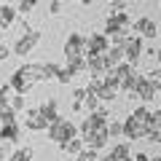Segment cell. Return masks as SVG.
Returning a JSON list of instances; mask_svg holds the SVG:
<instances>
[{
	"label": "cell",
	"instance_id": "obj_37",
	"mask_svg": "<svg viewBox=\"0 0 161 161\" xmlns=\"http://www.w3.org/2000/svg\"><path fill=\"white\" fill-rule=\"evenodd\" d=\"M8 108V97H3V94H0V110H6Z\"/></svg>",
	"mask_w": 161,
	"mask_h": 161
},
{
	"label": "cell",
	"instance_id": "obj_35",
	"mask_svg": "<svg viewBox=\"0 0 161 161\" xmlns=\"http://www.w3.org/2000/svg\"><path fill=\"white\" fill-rule=\"evenodd\" d=\"M132 161H150V156H148V153H134Z\"/></svg>",
	"mask_w": 161,
	"mask_h": 161
},
{
	"label": "cell",
	"instance_id": "obj_19",
	"mask_svg": "<svg viewBox=\"0 0 161 161\" xmlns=\"http://www.w3.org/2000/svg\"><path fill=\"white\" fill-rule=\"evenodd\" d=\"M108 158L110 161H132V150H129V145H113Z\"/></svg>",
	"mask_w": 161,
	"mask_h": 161
},
{
	"label": "cell",
	"instance_id": "obj_7",
	"mask_svg": "<svg viewBox=\"0 0 161 161\" xmlns=\"http://www.w3.org/2000/svg\"><path fill=\"white\" fill-rule=\"evenodd\" d=\"M8 86H11V92H14V94H27L30 89L35 86V80L30 78V75L24 73L22 67H19V70H14V75L8 78Z\"/></svg>",
	"mask_w": 161,
	"mask_h": 161
},
{
	"label": "cell",
	"instance_id": "obj_41",
	"mask_svg": "<svg viewBox=\"0 0 161 161\" xmlns=\"http://www.w3.org/2000/svg\"><path fill=\"white\" fill-rule=\"evenodd\" d=\"M78 3H80V0H78Z\"/></svg>",
	"mask_w": 161,
	"mask_h": 161
},
{
	"label": "cell",
	"instance_id": "obj_16",
	"mask_svg": "<svg viewBox=\"0 0 161 161\" xmlns=\"http://www.w3.org/2000/svg\"><path fill=\"white\" fill-rule=\"evenodd\" d=\"M89 73L92 75H105V73H110V64H108V59H105V54L102 57H97V54H89Z\"/></svg>",
	"mask_w": 161,
	"mask_h": 161
},
{
	"label": "cell",
	"instance_id": "obj_8",
	"mask_svg": "<svg viewBox=\"0 0 161 161\" xmlns=\"http://www.w3.org/2000/svg\"><path fill=\"white\" fill-rule=\"evenodd\" d=\"M24 126H27V132H46L48 121H46V115L40 113V108H30L24 113Z\"/></svg>",
	"mask_w": 161,
	"mask_h": 161
},
{
	"label": "cell",
	"instance_id": "obj_23",
	"mask_svg": "<svg viewBox=\"0 0 161 161\" xmlns=\"http://www.w3.org/2000/svg\"><path fill=\"white\" fill-rule=\"evenodd\" d=\"M67 67L73 70L75 75L78 73H89V59L83 57V59H67Z\"/></svg>",
	"mask_w": 161,
	"mask_h": 161
},
{
	"label": "cell",
	"instance_id": "obj_25",
	"mask_svg": "<svg viewBox=\"0 0 161 161\" xmlns=\"http://www.w3.org/2000/svg\"><path fill=\"white\" fill-rule=\"evenodd\" d=\"M8 105H11L16 113H22V110L27 108V94H14V97H8Z\"/></svg>",
	"mask_w": 161,
	"mask_h": 161
},
{
	"label": "cell",
	"instance_id": "obj_5",
	"mask_svg": "<svg viewBox=\"0 0 161 161\" xmlns=\"http://www.w3.org/2000/svg\"><path fill=\"white\" fill-rule=\"evenodd\" d=\"M142 51H145V38H140V35H129L126 43H124V57H126V62L137 64L140 59H142Z\"/></svg>",
	"mask_w": 161,
	"mask_h": 161
},
{
	"label": "cell",
	"instance_id": "obj_11",
	"mask_svg": "<svg viewBox=\"0 0 161 161\" xmlns=\"http://www.w3.org/2000/svg\"><path fill=\"white\" fill-rule=\"evenodd\" d=\"M83 142H86V148H94V150H102L105 145L110 142V134H108V126L105 129H97V132H92L89 137H83Z\"/></svg>",
	"mask_w": 161,
	"mask_h": 161
},
{
	"label": "cell",
	"instance_id": "obj_30",
	"mask_svg": "<svg viewBox=\"0 0 161 161\" xmlns=\"http://www.w3.org/2000/svg\"><path fill=\"white\" fill-rule=\"evenodd\" d=\"M62 8H64L62 0H51V3H48V14H51V16H59V14H62Z\"/></svg>",
	"mask_w": 161,
	"mask_h": 161
},
{
	"label": "cell",
	"instance_id": "obj_26",
	"mask_svg": "<svg viewBox=\"0 0 161 161\" xmlns=\"http://www.w3.org/2000/svg\"><path fill=\"white\" fill-rule=\"evenodd\" d=\"M73 78H75V73L67 67V64H64V67H59V73H57V83H64V86H67Z\"/></svg>",
	"mask_w": 161,
	"mask_h": 161
},
{
	"label": "cell",
	"instance_id": "obj_28",
	"mask_svg": "<svg viewBox=\"0 0 161 161\" xmlns=\"http://www.w3.org/2000/svg\"><path fill=\"white\" fill-rule=\"evenodd\" d=\"M148 80L156 86V92H161V64H158V67H153V70L148 73Z\"/></svg>",
	"mask_w": 161,
	"mask_h": 161
},
{
	"label": "cell",
	"instance_id": "obj_36",
	"mask_svg": "<svg viewBox=\"0 0 161 161\" xmlns=\"http://www.w3.org/2000/svg\"><path fill=\"white\" fill-rule=\"evenodd\" d=\"M8 92H11V86H8V80H6V83H0V94H3V97H8Z\"/></svg>",
	"mask_w": 161,
	"mask_h": 161
},
{
	"label": "cell",
	"instance_id": "obj_27",
	"mask_svg": "<svg viewBox=\"0 0 161 161\" xmlns=\"http://www.w3.org/2000/svg\"><path fill=\"white\" fill-rule=\"evenodd\" d=\"M108 134L110 137H124V121H108Z\"/></svg>",
	"mask_w": 161,
	"mask_h": 161
},
{
	"label": "cell",
	"instance_id": "obj_29",
	"mask_svg": "<svg viewBox=\"0 0 161 161\" xmlns=\"http://www.w3.org/2000/svg\"><path fill=\"white\" fill-rule=\"evenodd\" d=\"M35 6H38V0H19V3H16V11L19 14H30Z\"/></svg>",
	"mask_w": 161,
	"mask_h": 161
},
{
	"label": "cell",
	"instance_id": "obj_22",
	"mask_svg": "<svg viewBox=\"0 0 161 161\" xmlns=\"http://www.w3.org/2000/svg\"><path fill=\"white\" fill-rule=\"evenodd\" d=\"M99 105H102V99L97 97V92L86 89V99H83V108H86L89 113H94V110H99Z\"/></svg>",
	"mask_w": 161,
	"mask_h": 161
},
{
	"label": "cell",
	"instance_id": "obj_24",
	"mask_svg": "<svg viewBox=\"0 0 161 161\" xmlns=\"http://www.w3.org/2000/svg\"><path fill=\"white\" fill-rule=\"evenodd\" d=\"M16 115H19V113L11 108V105H8L6 110H0V126H6V124H19V121H16Z\"/></svg>",
	"mask_w": 161,
	"mask_h": 161
},
{
	"label": "cell",
	"instance_id": "obj_20",
	"mask_svg": "<svg viewBox=\"0 0 161 161\" xmlns=\"http://www.w3.org/2000/svg\"><path fill=\"white\" fill-rule=\"evenodd\" d=\"M105 59H108L110 70H113L115 64H121V62H126V57H124V46H110V51L105 54Z\"/></svg>",
	"mask_w": 161,
	"mask_h": 161
},
{
	"label": "cell",
	"instance_id": "obj_32",
	"mask_svg": "<svg viewBox=\"0 0 161 161\" xmlns=\"http://www.w3.org/2000/svg\"><path fill=\"white\" fill-rule=\"evenodd\" d=\"M11 54H14V46H6V43H0V62H6Z\"/></svg>",
	"mask_w": 161,
	"mask_h": 161
},
{
	"label": "cell",
	"instance_id": "obj_9",
	"mask_svg": "<svg viewBox=\"0 0 161 161\" xmlns=\"http://www.w3.org/2000/svg\"><path fill=\"white\" fill-rule=\"evenodd\" d=\"M132 32L140 35V38H156V35H158V27H156V22L150 16H140V19H134Z\"/></svg>",
	"mask_w": 161,
	"mask_h": 161
},
{
	"label": "cell",
	"instance_id": "obj_31",
	"mask_svg": "<svg viewBox=\"0 0 161 161\" xmlns=\"http://www.w3.org/2000/svg\"><path fill=\"white\" fill-rule=\"evenodd\" d=\"M59 67H62V64H57V62H46V73H48V80H57V73H59Z\"/></svg>",
	"mask_w": 161,
	"mask_h": 161
},
{
	"label": "cell",
	"instance_id": "obj_42",
	"mask_svg": "<svg viewBox=\"0 0 161 161\" xmlns=\"http://www.w3.org/2000/svg\"><path fill=\"white\" fill-rule=\"evenodd\" d=\"M158 3H161V0H158Z\"/></svg>",
	"mask_w": 161,
	"mask_h": 161
},
{
	"label": "cell",
	"instance_id": "obj_6",
	"mask_svg": "<svg viewBox=\"0 0 161 161\" xmlns=\"http://www.w3.org/2000/svg\"><path fill=\"white\" fill-rule=\"evenodd\" d=\"M110 51V38L105 32H92L86 38V57L89 54H97V57H102V54Z\"/></svg>",
	"mask_w": 161,
	"mask_h": 161
},
{
	"label": "cell",
	"instance_id": "obj_34",
	"mask_svg": "<svg viewBox=\"0 0 161 161\" xmlns=\"http://www.w3.org/2000/svg\"><path fill=\"white\" fill-rule=\"evenodd\" d=\"M110 8L113 11H126V0H110Z\"/></svg>",
	"mask_w": 161,
	"mask_h": 161
},
{
	"label": "cell",
	"instance_id": "obj_1",
	"mask_svg": "<svg viewBox=\"0 0 161 161\" xmlns=\"http://www.w3.org/2000/svg\"><path fill=\"white\" fill-rule=\"evenodd\" d=\"M46 134H48V140H51L54 145H62V142H67V140L78 137V124H73V121H67V118H57L51 126L46 129Z\"/></svg>",
	"mask_w": 161,
	"mask_h": 161
},
{
	"label": "cell",
	"instance_id": "obj_17",
	"mask_svg": "<svg viewBox=\"0 0 161 161\" xmlns=\"http://www.w3.org/2000/svg\"><path fill=\"white\" fill-rule=\"evenodd\" d=\"M86 148V142H83V137H73V140H67V142H62L59 145V150H62V153H67V156H78L80 150Z\"/></svg>",
	"mask_w": 161,
	"mask_h": 161
},
{
	"label": "cell",
	"instance_id": "obj_15",
	"mask_svg": "<svg viewBox=\"0 0 161 161\" xmlns=\"http://www.w3.org/2000/svg\"><path fill=\"white\" fill-rule=\"evenodd\" d=\"M22 70L30 75V78L38 83V80H48V73H46V62H30V64H22Z\"/></svg>",
	"mask_w": 161,
	"mask_h": 161
},
{
	"label": "cell",
	"instance_id": "obj_38",
	"mask_svg": "<svg viewBox=\"0 0 161 161\" xmlns=\"http://www.w3.org/2000/svg\"><path fill=\"white\" fill-rule=\"evenodd\" d=\"M150 161H161V156H156V158H150Z\"/></svg>",
	"mask_w": 161,
	"mask_h": 161
},
{
	"label": "cell",
	"instance_id": "obj_40",
	"mask_svg": "<svg viewBox=\"0 0 161 161\" xmlns=\"http://www.w3.org/2000/svg\"><path fill=\"white\" fill-rule=\"evenodd\" d=\"M73 161H80V158H73Z\"/></svg>",
	"mask_w": 161,
	"mask_h": 161
},
{
	"label": "cell",
	"instance_id": "obj_13",
	"mask_svg": "<svg viewBox=\"0 0 161 161\" xmlns=\"http://www.w3.org/2000/svg\"><path fill=\"white\" fill-rule=\"evenodd\" d=\"M16 22H19V11L14 6H8V3H3V6H0V30L14 27Z\"/></svg>",
	"mask_w": 161,
	"mask_h": 161
},
{
	"label": "cell",
	"instance_id": "obj_21",
	"mask_svg": "<svg viewBox=\"0 0 161 161\" xmlns=\"http://www.w3.org/2000/svg\"><path fill=\"white\" fill-rule=\"evenodd\" d=\"M32 156H35V150L30 148V145H24V148L11 150V156H8L6 161H32Z\"/></svg>",
	"mask_w": 161,
	"mask_h": 161
},
{
	"label": "cell",
	"instance_id": "obj_39",
	"mask_svg": "<svg viewBox=\"0 0 161 161\" xmlns=\"http://www.w3.org/2000/svg\"><path fill=\"white\" fill-rule=\"evenodd\" d=\"M3 3H6V0H0V6H3Z\"/></svg>",
	"mask_w": 161,
	"mask_h": 161
},
{
	"label": "cell",
	"instance_id": "obj_10",
	"mask_svg": "<svg viewBox=\"0 0 161 161\" xmlns=\"http://www.w3.org/2000/svg\"><path fill=\"white\" fill-rule=\"evenodd\" d=\"M132 99H140V102H153L156 99V86L148 80V75H145L142 80H140V86H137V92L134 94H129Z\"/></svg>",
	"mask_w": 161,
	"mask_h": 161
},
{
	"label": "cell",
	"instance_id": "obj_18",
	"mask_svg": "<svg viewBox=\"0 0 161 161\" xmlns=\"http://www.w3.org/2000/svg\"><path fill=\"white\" fill-rule=\"evenodd\" d=\"M0 134H3V140H8V142H19L22 140V124H6V126H0Z\"/></svg>",
	"mask_w": 161,
	"mask_h": 161
},
{
	"label": "cell",
	"instance_id": "obj_2",
	"mask_svg": "<svg viewBox=\"0 0 161 161\" xmlns=\"http://www.w3.org/2000/svg\"><path fill=\"white\" fill-rule=\"evenodd\" d=\"M124 137H126L129 142L148 137V121H142V118H137V115L129 113V115H126V121H124Z\"/></svg>",
	"mask_w": 161,
	"mask_h": 161
},
{
	"label": "cell",
	"instance_id": "obj_4",
	"mask_svg": "<svg viewBox=\"0 0 161 161\" xmlns=\"http://www.w3.org/2000/svg\"><path fill=\"white\" fill-rule=\"evenodd\" d=\"M38 40H40V32L38 30H30V32H22L16 38V43H14V54L16 57H27V54H32V48L38 46Z\"/></svg>",
	"mask_w": 161,
	"mask_h": 161
},
{
	"label": "cell",
	"instance_id": "obj_12",
	"mask_svg": "<svg viewBox=\"0 0 161 161\" xmlns=\"http://www.w3.org/2000/svg\"><path fill=\"white\" fill-rule=\"evenodd\" d=\"M150 142H161V110H150L148 118V137Z\"/></svg>",
	"mask_w": 161,
	"mask_h": 161
},
{
	"label": "cell",
	"instance_id": "obj_14",
	"mask_svg": "<svg viewBox=\"0 0 161 161\" xmlns=\"http://www.w3.org/2000/svg\"><path fill=\"white\" fill-rule=\"evenodd\" d=\"M38 108H40V113L46 115L48 126H51V124H54L57 118H62V115H59V99H54V97H51V99H43V102H40Z\"/></svg>",
	"mask_w": 161,
	"mask_h": 161
},
{
	"label": "cell",
	"instance_id": "obj_33",
	"mask_svg": "<svg viewBox=\"0 0 161 161\" xmlns=\"http://www.w3.org/2000/svg\"><path fill=\"white\" fill-rule=\"evenodd\" d=\"M83 99H86V86H83V89H73V102L83 105Z\"/></svg>",
	"mask_w": 161,
	"mask_h": 161
},
{
	"label": "cell",
	"instance_id": "obj_3",
	"mask_svg": "<svg viewBox=\"0 0 161 161\" xmlns=\"http://www.w3.org/2000/svg\"><path fill=\"white\" fill-rule=\"evenodd\" d=\"M64 57L67 59H83L86 57V35L70 32L64 40Z\"/></svg>",
	"mask_w": 161,
	"mask_h": 161
}]
</instances>
